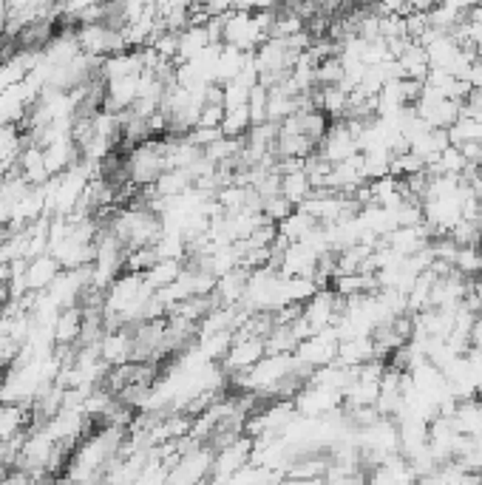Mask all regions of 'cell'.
<instances>
[{"instance_id": "obj_4", "label": "cell", "mask_w": 482, "mask_h": 485, "mask_svg": "<svg viewBox=\"0 0 482 485\" xmlns=\"http://www.w3.org/2000/svg\"><path fill=\"white\" fill-rule=\"evenodd\" d=\"M63 272L60 262L52 256V252H43V256L32 259L26 264V272H23V279H26V290L29 292H40V290H49L54 284V279Z\"/></svg>"}, {"instance_id": "obj_8", "label": "cell", "mask_w": 482, "mask_h": 485, "mask_svg": "<svg viewBox=\"0 0 482 485\" xmlns=\"http://www.w3.org/2000/svg\"><path fill=\"white\" fill-rule=\"evenodd\" d=\"M366 485H389V480H386V474L380 469H375V471L366 474Z\"/></svg>"}, {"instance_id": "obj_6", "label": "cell", "mask_w": 482, "mask_h": 485, "mask_svg": "<svg viewBox=\"0 0 482 485\" xmlns=\"http://www.w3.org/2000/svg\"><path fill=\"white\" fill-rule=\"evenodd\" d=\"M460 117H468L482 125V91H471L460 105Z\"/></svg>"}, {"instance_id": "obj_7", "label": "cell", "mask_w": 482, "mask_h": 485, "mask_svg": "<svg viewBox=\"0 0 482 485\" xmlns=\"http://www.w3.org/2000/svg\"><path fill=\"white\" fill-rule=\"evenodd\" d=\"M324 485H366V474H343V477H324Z\"/></svg>"}, {"instance_id": "obj_5", "label": "cell", "mask_w": 482, "mask_h": 485, "mask_svg": "<svg viewBox=\"0 0 482 485\" xmlns=\"http://www.w3.org/2000/svg\"><path fill=\"white\" fill-rule=\"evenodd\" d=\"M448 143L454 148H463V145H482V125L468 120V117H460L451 128H448Z\"/></svg>"}, {"instance_id": "obj_2", "label": "cell", "mask_w": 482, "mask_h": 485, "mask_svg": "<svg viewBox=\"0 0 482 485\" xmlns=\"http://www.w3.org/2000/svg\"><path fill=\"white\" fill-rule=\"evenodd\" d=\"M250 454H252V440L244 434L236 443L224 446L213 454V474H211V485H224L227 480H233L239 471H244L250 466Z\"/></svg>"}, {"instance_id": "obj_3", "label": "cell", "mask_w": 482, "mask_h": 485, "mask_svg": "<svg viewBox=\"0 0 482 485\" xmlns=\"http://www.w3.org/2000/svg\"><path fill=\"white\" fill-rule=\"evenodd\" d=\"M448 421L457 434L468 437V440H482V398L460 401L448 414Z\"/></svg>"}, {"instance_id": "obj_1", "label": "cell", "mask_w": 482, "mask_h": 485, "mask_svg": "<svg viewBox=\"0 0 482 485\" xmlns=\"http://www.w3.org/2000/svg\"><path fill=\"white\" fill-rule=\"evenodd\" d=\"M338 346H340V341H338V332L332 327V330H324V332L310 335L307 341H301L292 355H295V361L301 363L304 369L315 372V369L332 366L338 361Z\"/></svg>"}]
</instances>
